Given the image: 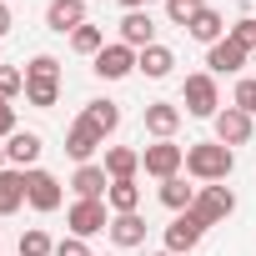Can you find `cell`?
Masks as SVG:
<instances>
[{
  "instance_id": "1",
  "label": "cell",
  "mask_w": 256,
  "mask_h": 256,
  "mask_svg": "<svg viewBox=\"0 0 256 256\" xmlns=\"http://www.w3.org/2000/svg\"><path fill=\"white\" fill-rule=\"evenodd\" d=\"M186 171H191L201 186L226 181V176L236 171V151L221 146V141H196V146H186Z\"/></svg>"
},
{
  "instance_id": "2",
  "label": "cell",
  "mask_w": 256,
  "mask_h": 256,
  "mask_svg": "<svg viewBox=\"0 0 256 256\" xmlns=\"http://www.w3.org/2000/svg\"><path fill=\"white\" fill-rule=\"evenodd\" d=\"M26 100L40 106V110H50L60 100V60L56 56H36L26 66Z\"/></svg>"
},
{
  "instance_id": "3",
  "label": "cell",
  "mask_w": 256,
  "mask_h": 256,
  "mask_svg": "<svg viewBox=\"0 0 256 256\" xmlns=\"http://www.w3.org/2000/svg\"><path fill=\"white\" fill-rule=\"evenodd\" d=\"M181 100H186V116L216 120V110H221V90H216V76H211V70H196V76H186V86H181Z\"/></svg>"
},
{
  "instance_id": "4",
  "label": "cell",
  "mask_w": 256,
  "mask_h": 256,
  "mask_svg": "<svg viewBox=\"0 0 256 256\" xmlns=\"http://www.w3.org/2000/svg\"><path fill=\"white\" fill-rule=\"evenodd\" d=\"M191 211H196L206 226H216V221H226V216L236 211V191H231V186H221V181H211V186H196V201H191Z\"/></svg>"
},
{
  "instance_id": "5",
  "label": "cell",
  "mask_w": 256,
  "mask_h": 256,
  "mask_svg": "<svg viewBox=\"0 0 256 256\" xmlns=\"http://www.w3.org/2000/svg\"><path fill=\"white\" fill-rule=\"evenodd\" d=\"M141 166H146V176L171 181V176H181V166H186V146H176V141H156V146L141 151Z\"/></svg>"
},
{
  "instance_id": "6",
  "label": "cell",
  "mask_w": 256,
  "mask_h": 256,
  "mask_svg": "<svg viewBox=\"0 0 256 256\" xmlns=\"http://www.w3.org/2000/svg\"><path fill=\"white\" fill-rule=\"evenodd\" d=\"M66 226H70V236H96V231H110V206L106 201H76L70 211H66Z\"/></svg>"
},
{
  "instance_id": "7",
  "label": "cell",
  "mask_w": 256,
  "mask_h": 256,
  "mask_svg": "<svg viewBox=\"0 0 256 256\" xmlns=\"http://www.w3.org/2000/svg\"><path fill=\"white\" fill-rule=\"evenodd\" d=\"M201 236H206V221H201L196 211H176V216H171V226H166V251L186 256V251H196V246H201Z\"/></svg>"
},
{
  "instance_id": "8",
  "label": "cell",
  "mask_w": 256,
  "mask_h": 256,
  "mask_svg": "<svg viewBox=\"0 0 256 256\" xmlns=\"http://www.w3.org/2000/svg\"><path fill=\"white\" fill-rule=\"evenodd\" d=\"M100 146H106V136L96 131L86 116H76V120H70V131H66V156L80 161V166H90V156H96Z\"/></svg>"
},
{
  "instance_id": "9",
  "label": "cell",
  "mask_w": 256,
  "mask_h": 256,
  "mask_svg": "<svg viewBox=\"0 0 256 256\" xmlns=\"http://www.w3.org/2000/svg\"><path fill=\"white\" fill-rule=\"evenodd\" d=\"M26 201L36 206V211H60V181L50 176V171H40V166H30L26 171Z\"/></svg>"
},
{
  "instance_id": "10",
  "label": "cell",
  "mask_w": 256,
  "mask_h": 256,
  "mask_svg": "<svg viewBox=\"0 0 256 256\" xmlns=\"http://www.w3.org/2000/svg\"><path fill=\"white\" fill-rule=\"evenodd\" d=\"M251 131H256V120H251L241 106L216 110V141H221V146H231V151H236V146H246V141H251Z\"/></svg>"
},
{
  "instance_id": "11",
  "label": "cell",
  "mask_w": 256,
  "mask_h": 256,
  "mask_svg": "<svg viewBox=\"0 0 256 256\" xmlns=\"http://www.w3.org/2000/svg\"><path fill=\"white\" fill-rule=\"evenodd\" d=\"M90 70H96L100 80H126V76L136 70V50L116 40V46H106V50L96 56V66H90Z\"/></svg>"
},
{
  "instance_id": "12",
  "label": "cell",
  "mask_w": 256,
  "mask_h": 256,
  "mask_svg": "<svg viewBox=\"0 0 256 256\" xmlns=\"http://www.w3.org/2000/svg\"><path fill=\"white\" fill-rule=\"evenodd\" d=\"M46 26L56 36H76L86 26V0H50L46 6Z\"/></svg>"
},
{
  "instance_id": "13",
  "label": "cell",
  "mask_w": 256,
  "mask_h": 256,
  "mask_svg": "<svg viewBox=\"0 0 256 256\" xmlns=\"http://www.w3.org/2000/svg\"><path fill=\"white\" fill-rule=\"evenodd\" d=\"M251 60V50L246 46H236L231 36L226 40H216V46H206V66H211V76H231V70H241Z\"/></svg>"
},
{
  "instance_id": "14",
  "label": "cell",
  "mask_w": 256,
  "mask_h": 256,
  "mask_svg": "<svg viewBox=\"0 0 256 256\" xmlns=\"http://www.w3.org/2000/svg\"><path fill=\"white\" fill-rule=\"evenodd\" d=\"M120 46H131V50L156 46V20H151L146 10H126V16H120Z\"/></svg>"
},
{
  "instance_id": "15",
  "label": "cell",
  "mask_w": 256,
  "mask_h": 256,
  "mask_svg": "<svg viewBox=\"0 0 256 256\" xmlns=\"http://www.w3.org/2000/svg\"><path fill=\"white\" fill-rule=\"evenodd\" d=\"M70 186H76V201H106V191H110V176H106V166H76V176H70Z\"/></svg>"
},
{
  "instance_id": "16",
  "label": "cell",
  "mask_w": 256,
  "mask_h": 256,
  "mask_svg": "<svg viewBox=\"0 0 256 256\" xmlns=\"http://www.w3.org/2000/svg\"><path fill=\"white\" fill-rule=\"evenodd\" d=\"M136 70L146 80H166L176 70V50L171 46H146V50H136Z\"/></svg>"
},
{
  "instance_id": "17",
  "label": "cell",
  "mask_w": 256,
  "mask_h": 256,
  "mask_svg": "<svg viewBox=\"0 0 256 256\" xmlns=\"http://www.w3.org/2000/svg\"><path fill=\"white\" fill-rule=\"evenodd\" d=\"M40 151H46V141H40L36 131H16V136L6 141V161H10L16 171H26V166H36V161H40Z\"/></svg>"
},
{
  "instance_id": "18",
  "label": "cell",
  "mask_w": 256,
  "mask_h": 256,
  "mask_svg": "<svg viewBox=\"0 0 256 256\" xmlns=\"http://www.w3.org/2000/svg\"><path fill=\"white\" fill-rule=\"evenodd\" d=\"M176 126H181V106H171V100H151V106H146V131H151L156 141H171Z\"/></svg>"
},
{
  "instance_id": "19",
  "label": "cell",
  "mask_w": 256,
  "mask_h": 256,
  "mask_svg": "<svg viewBox=\"0 0 256 256\" xmlns=\"http://www.w3.org/2000/svg\"><path fill=\"white\" fill-rule=\"evenodd\" d=\"M26 206V171H0V216H16Z\"/></svg>"
},
{
  "instance_id": "20",
  "label": "cell",
  "mask_w": 256,
  "mask_h": 256,
  "mask_svg": "<svg viewBox=\"0 0 256 256\" xmlns=\"http://www.w3.org/2000/svg\"><path fill=\"white\" fill-rule=\"evenodd\" d=\"M136 171H141V151H131V146H110L106 151V176L110 181H136Z\"/></svg>"
},
{
  "instance_id": "21",
  "label": "cell",
  "mask_w": 256,
  "mask_h": 256,
  "mask_svg": "<svg viewBox=\"0 0 256 256\" xmlns=\"http://www.w3.org/2000/svg\"><path fill=\"white\" fill-rule=\"evenodd\" d=\"M110 241H116L120 251L141 246V241H146V221H141V211H131V216H110Z\"/></svg>"
},
{
  "instance_id": "22",
  "label": "cell",
  "mask_w": 256,
  "mask_h": 256,
  "mask_svg": "<svg viewBox=\"0 0 256 256\" xmlns=\"http://www.w3.org/2000/svg\"><path fill=\"white\" fill-rule=\"evenodd\" d=\"M186 36H191V40H201V46L226 40V20H221V10H211V6H206V10H201V16L186 26Z\"/></svg>"
},
{
  "instance_id": "23",
  "label": "cell",
  "mask_w": 256,
  "mask_h": 256,
  "mask_svg": "<svg viewBox=\"0 0 256 256\" xmlns=\"http://www.w3.org/2000/svg\"><path fill=\"white\" fill-rule=\"evenodd\" d=\"M106 206H110V216H131V211L141 206V186H136V181H110Z\"/></svg>"
},
{
  "instance_id": "24",
  "label": "cell",
  "mask_w": 256,
  "mask_h": 256,
  "mask_svg": "<svg viewBox=\"0 0 256 256\" xmlns=\"http://www.w3.org/2000/svg\"><path fill=\"white\" fill-rule=\"evenodd\" d=\"M80 116L96 126L100 136H110L116 126H120V106H116V100H86V110H80Z\"/></svg>"
},
{
  "instance_id": "25",
  "label": "cell",
  "mask_w": 256,
  "mask_h": 256,
  "mask_svg": "<svg viewBox=\"0 0 256 256\" xmlns=\"http://www.w3.org/2000/svg\"><path fill=\"white\" fill-rule=\"evenodd\" d=\"M161 201H166V211H191L196 186H186V176H171V181H161Z\"/></svg>"
},
{
  "instance_id": "26",
  "label": "cell",
  "mask_w": 256,
  "mask_h": 256,
  "mask_svg": "<svg viewBox=\"0 0 256 256\" xmlns=\"http://www.w3.org/2000/svg\"><path fill=\"white\" fill-rule=\"evenodd\" d=\"M70 50H76V56H100V50H106V30L86 20V26L70 36Z\"/></svg>"
},
{
  "instance_id": "27",
  "label": "cell",
  "mask_w": 256,
  "mask_h": 256,
  "mask_svg": "<svg viewBox=\"0 0 256 256\" xmlns=\"http://www.w3.org/2000/svg\"><path fill=\"white\" fill-rule=\"evenodd\" d=\"M20 256H56V241L40 226H30V231H20Z\"/></svg>"
},
{
  "instance_id": "28",
  "label": "cell",
  "mask_w": 256,
  "mask_h": 256,
  "mask_svg": "<svg viewBox=\"0 0 256 256\" xmlns=\"http://www.w3.org/2000/svg\"><path fill=\"white\" fill-rule=\"evenodd\" d=\"M201 10H206V0H166V16H171L176 26H191Z\"/></svg>"
},
{
  "instance_id": "29",
  "label": "cell",
  "mask_w": 256,
  "mask_h": 256,
  "mask_svg": "<svg viewBox=\"0 0 256 256\" xmlns=\"http://www.w3.org/2000/svg\"><path fill=\"white\" fill-rule=\"evenodd\" d=\"M26 90V70H16V66H0V100H16Z\"/></svg>"
},
{
  "instance_id": "30",
  "label": "cell",
  "mask_w": 256,
  "mask_h": 256,
  "mask_svg": "<svg viewBox=\"0 0 256 256\" xmlns=\"http://www.w3.org/2000/svg\"><path fill=\"white\" fill-rule=\"evenodd\" d=\"M226 36H231L236 46H246V50L256 56V16H241V20H236V26H231Z\"/></svg>"
},
{
  "instance_id": "31",
  "label": "cell",
  "mask_w": 256,
  "mask_h": 256,
  "mask_svg": "<svg viewBox=\"0 0 256 256\" xmlns=\"http://www.w3.org/2000/svg\"><path fill=\"white\" fill-rule=\"evenodd\" d=\"M231 106H241L251 120H256V76H246L241 86H236V96H231Z\"/></svg>"
},
{
  "instance_id": "32",
  "label": "cell",
  "mask_w": 256,
  "mask_h": 256,
  "mask_svg": "<svg viewBox=\"0 0 256 256\" xmlns=\"http://www.w3.org/2000/svg\"><path fill=\"white\" fill-rule=\"evenodd\" d=\"M16 131H20V126H16V106H10V100H0V136L10 141Z\"/></svg>"
},
{
  "instance_id": "33",
  "label": "cell",
  "mask_w": 256,
  "mask_h": 256,
  "mask_svg": "<svg viewBox=\"0 0 256 256\" xmlns=\"http://www.w3.org/2000/svg\"><path fill=\"white\" fill-rule=\"evenodd\" d=\"M56 256H90V246L80 236H66V241H56Z\"/></svg>"
},
{
  "instance_id": "34",
  "label": "cell",
  "mask_w": 256,
  "mask_h": 256,
  "mask_svg": "<svg viewBox=\"0 0 256 256\" xmlns=\"http://www.w3.org/2000/svg\"><path fill=\"white\" fill-rule=\"evenodd\" d=\"M6 30H10V6L0 0V36H6Z\"/></svg>"
},
{
  "instance_id": "35",
  "label": "cell",
  "mask_w": 256,
  "mask_h": 256,
  "mask_svg": "<svg viewBox=\"0 0 256 256\" xmlns=\"http://www.w3.org/2000/svg\"><path fill=\"white\" fill-rule=\"evenodd\" d=\"M116 6H126V10H146L151 0H116Z\"/></svg>"
},
{
  "instance_id": "36",
  "label": "cell",
  "mask_w": 256,
  "mask_h": 256,
  "mask_svg": "<svg viewBox=\"0 0 256 256\" xmlns=\"http://www.w3.org/2000/svg\"><path fill=\"white\" fill-rule=\"evenodd\" d=\"M0 171H6V146H0Z\"/></svg>"
},
{
  "instance_id": "37",
  "label": "cell",
  "mask_w": 256,
  "mask_h": 256,
  "mask_svg": "<svg viewBox=\"0 0 256 256\" xmlns=\"http://www.w3.org/2000/svg\"><path fill=\"white\" fill-rule=\"evenodd\" d=\"M156 256H176V251H166V246H161V251H156Z\"/></svg>"
}]
</instances>
